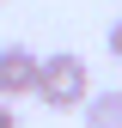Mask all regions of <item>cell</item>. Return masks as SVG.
Here are the masks:
<instances>
[{"label":"cell","mask_w":122,"mask_h":128,"mask_svg":"<svg viewBox=\"0 0 122 128\" xmlns=\"http://www.w3.org/2000/svg\"><path fill=\"white\" fill-rule=\"evenodd\" d=\"M30 98H43L49 110H86V98H92V67H86V55H73V49L43 55V61H37V92H30Z\"/></svg>","instance_id":"cell-1"},{"label":"cell","mask_w":122,"mask_h":128,"mask_svg":"<svg viewBox=\"0 0 122 128\" xmlns=\"http://www.w3.org/2000/svg\"><path fill=\"white\" fill-rule=\"evenodd\" d=\"M37 61H43V55H30L24 43H6V49H0V104L37 92Z\"/></svg>","instance_id":"cell-2"},{"label":"cell","mask_w":122,"mask_h":128,"mask_svg":"<svg viewBox=\"0 0 122 128\" xmlns=\"http://www.w3.org/2000/svg\"><path fill=\"white\" fill-rule=\"evenodd\" d=\"M80 122H86V128H122V92H116V86H110V92H92Z\"/></svg>","instance_id":"cell-3"},{"label":"cell","mask_w":122,"mask_h":128,"mask_svg":"<svg viewBox=\"0 0 122 128\" xmlns=\"http://www.w3.org/2000/svg\"><path fill=\"white\" fill-rule=\"evenodd\" d=\"M110 55H116V61H122V18H116V24H110Z\"/></svg>","instance_id":"cell-4"},{"label":"cell","mask_w":122,"mask_h":128,"mask_svg":"<svg viewBox=\"0 0 122 128\" xmlns=\"http://www.w3.org/2000/svg\"><path fill=\"white\" fill-rule=\"evenodd\" d=\"M0 128H18V116H12V104H0Z\"/></svg>","instance_id":"cell-5"}]
</instances>
